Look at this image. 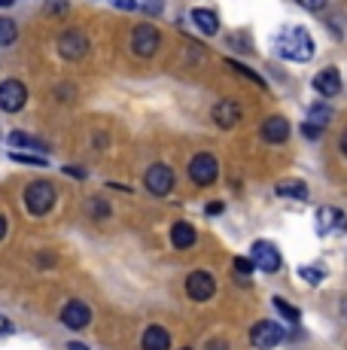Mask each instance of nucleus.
Wrapping results in <instances>:
<instances>
[{
  "instance_id": "obj_33",
  "label": "nucleus",
  "mask_w": 347,
  "mask_h": 350,
  "mask_svg": "<svg viewBox=\"0 0 347 350\" xmlns=\"http://www.w3.org/2000/svg\"><path fill=\"white\" fill-rule=\"evenodd\" d=\"M113 6H116V10H135V0H113Z\"/></svg>"
},
{
  "instance_id": "obj_20",
  "label": "nucleus",
  "mask_w": 347,
  "mask_h": 350,
  "mask_svg": "<svg viewBox=\"0 0 347 350\" xmlns=\"http://www.w3.org/2000/svg\"><path fill=\"white\" fill-rule=\"evenodd\" d=\"M10 144L16 146V150H37V152H46V144H40L37 137H31V134H22V131H12V134H10Z\"/></svg>"
},
{
  "instance_id": "obj_29",
  "label": "nucleus",
  "mask_w": 347,
  "mask_h": 350,
  "mask_svg": "<svg viewBox=\"0 0 347 350\" xmlns=\"http://www.w3.org/2000/svg\"><path fill=\"white\" fill-rule=\"evenodd\" d=\"M302 10H311V12H320V10H326V0H296Z\"/></svg>"
},
{
  "instance_id": "obj_26",
  "label": "nucleus",
  "mask_w": 347,
  "mask_h": 350,
  "mask_svg": "<svg viewBox=\"0 0 347 350\" xmlns=\"http://www.w3.org/2000/svg\"><path fill=\"white\" fill-rule=\"evenodd\" d=\"M49 16H55V18H61V16H68V10L70 6L64 3V0H46V6H43Z\"/></svg>"
},
{
  "instance_id": "obj_21",
  "label": "nucleus",
  "mask_w": 347,
  "mask_h": 350,
  "mask_svg": "<svg viewBox=\"0 0 347 350\" xmlns=\"http://www.w3.org/2000/svg\"><path fill=\"white\" fill-rule=\"evenodd\" d=\"M329 119H332V110L326 104H311V110H308V122L311 125H317V128H326L329 125Z\"/></svg>"
},
{
  "instance_id": "obj_17",
  "label": "nucleus",
  "mask_w": 347,
  "mask_h": 350,
  "mask_svg": "<svg viewBox=\"0 0 347 350\" xmlns=\"http://www.w3.org/2000/svg\"><path fill=\"white\" fill-rule=\"evenodd\" d=\"M192 22H195V28L204 33V37H213V33L219 31V18L213 10H204V6H198V10H192Z\"/></svg>"
},
{
  "instance_id": "obj_2",
  "label": "nucleus",
  "mask_w": 347,
  "mask_h": 350,
  "mask_svg": "<svg viewBox=\"0 0 347 350\" xmlns=\"http://www.w3.org/2000/svg\"><path fill=\"white\" fill-rule=\"evenodd\" d=\"M25 204H28V211L34 213V217L49 213L52 204H55V186L46 183V180H34V183L28 186V192H25Z\"/></svg>"
},
{
  "instance_id": "obj_38",
  "label": "nucleus",
  "mask_w": 347,
  "mask_h": 350,
  "mask_svg": "<svg viewBox=\"0 0 347 350\" xmlns=\"http://www.w3.org/2000/svg\"><path fill=\"white\" fill-rule=\"evenodd\" d=\"M3 234H6V219L0 217V238H3Z\"/></svg>"
},
{
  "instance_id": "obj_15",
  "label": "nucleus",
  "mask_w": 347,
  "mask_h": 350,
  "mask_svg": "<svg viewBox=\"0 0 347 350\" xmlns=\"http://www.w3.org/2000/svg\"><path fill=\"white\" fill-rule=\"evenodd\" d=\"M213 122L219 128H235L241 122V104H238V100H219V104L213 107Z\"/></svg>"
},
{
  "instance_id": "obj_30",
  "label": "nucleus",
  "mask_w": 347,
  "mask_h": 350,
  "mask_svg": "<svg viewBox=\"0 0 347 350\" xmlns=\"http://www.w3.org/2000/svg\"><path fill=\"white\" fill-rule=\"evenodd\" d=\"M302 134H305V137H308V140H317L320 134H323V128H317V125L305 122V125H302Z\"/></svg>"
},
{
  "instance_id": "obj_35",
  "label": "nucleus",
  "mask_w": 347,
  "mask_h": 350,
  "mask_svg": "<svg viewBox=\"0 0 347 350\" xmlns=\"http://www.w3.org/2000/svg\"><path fill=\"white\" fill-rule=\"evenodd\" d=\"M158 6H162V0H146V10L150 12H158Z\"/></svg>"
},
{
  "instance_id": "obj_11",
  "label": "nucleus",
  "mask_w": 347,
  "mask_h": 350,
  "mask_svg": "<svg viewBox=\"0 0 347 350\" xmlns=\"http://www.w3.org/2000/svg\"><path fill=\"white\" fill-rule=\"evenodd\" d=\"M146 189H150L152 195H168L174 189V171L168 165H152L150 171H146Z\"/></svg>"
},
{
  "instance_id": "obj_4",
  "label": "nucleus",
  "mask_w": 347,
  "mask_h": 350,
  "mask_svg": "<svg viewBox=\"0 0 347 350\" xmlns=\"http://www.w3.org/2000/svg\"><path fill=\"white\" fill-rule=\"evenodd\" d=\"M189 177L195 186H210L217 183L219 177V161L210 156V152H198L195 159L189 161Z\"/></svg>"
},
{
  "instance_id": "obj_19",
  "label": "nucleus",
  "mask_w": 347,
  "mask_h": 350,
  "mask_svg": "<svg viewBox=\"0 0 347 350\" xmlns=\"http://www.w3.org/2000/svg\"><path fill=\"white\" fill-rule=\"evenodd\" d=\"M275 192L280 198H296V201H308V186L302 180H280L275 186Z\"/></svg>"
},
{
  "instance_id": "obj_16",
  "label": "nucleus",
  "mask_w": 347,
  "mask_h": 350,
  "mask_svg": "<svg viewBox=\"0 0 347 350\" xmlns=\"http://www.w3.org/2000/svg\"><path fill=\"white\" fill-rule=\"evenodd\" d=\"M140 345L143 350H168L171 347V332L162 326H150L143 332V338H140Z\"/></svg>"
},
{
  "instance_id": "obj_12",
  "label": "nucleus",
  "mask_w": 347,
  "mask_h": 350,
  "mask_svg": "<svg viewBox=\"0 0 347 350\" xmlns=\"http://www.w3.org/2000/svg\"><path fill=\"white\" fill-rule=\"evenodd\" d=\"M61 323L68 329H85L92 323V311H89V305L85 301H68V305L61 308Z\"/></svg>"
},
{
  "instance_id": "obj_3",
  "label": "nucleus",
  "mask_w": 347,
  "mask_h": 350,
  "mask_svg": "<svg viewBox=\"0 0 347 350\" xmlns=\"http://www.w3.org/2000/svg\"><path fill=\"white\" fill-rule=\"evenodd\" d=\"M283 341V326L275 320H259L256 326L250 329V345L256 350H271Z\"/></svg>"
},
{
  "instance_id": "obj_10",
  "label": "nucleus",
  "mask_w": 347,
  "mask_h": 350,
  "mask_svg": "<svg viewBox=\"0 0 347 350\" xmlns=\"http://www.w3.org/2000/svg\"><path fill=\"white\" fill-rule=\"evenodd\" d=\"M58 52H61V58L79 62V58L89 52V40H85V33H79V31H64L61 37H58Z\"/></svg>"
},
{
  "instance_id": "obj_25",
  "label": "nucleus",
  "mask_w": 347,
  "mask_h": 350,
  "mask_svg": "<svg viewBox=\"0 0 347 350\" xmlns=\"http://www.w3.org/2000/svg\"><path fill=\"white\" fill-rule=\"evenodd\" d=\"M10 159H12V161H18V165H34V167L49 165V161H46V156H28V152H12Z\"/></svg>"
},
{
  "instance_id": "obj_36",
  "label": "nucleus",
  "mask_w": 347,
  "mask_h": 350,
  "mask_svg": "<svg viewBox=\"0 0 347 350\" xmlns=\"http://www.w3.org/2000/svg\"><path fill=\"white\" fill-rule=\"evenodd\" d=\"M68 350H89V347H85L83 341H73V345H68Z\"/></svg>"
},
{
  "instance_id": "obj_24",
  "label": "nucleus",
  "mask_w": 347,
  "mask_h": 350,
  "mask_svg": "<svg viewBox=\"0 0 347 350\" xmlns=\"http://www.w3.org/2000/svg\"><path fill=\"white\" fill-rule=\"evenodd\" d=\"M275 308H277V314H280V317H283L286 323H299V311H296V308H292L286 299H277V295H275Z\"/></svg>"
},
{
  "instance_id": "obj_6",
  "label": "nucleus",
  "mask_w": 347,
  "mask_h": 350,
  "mask_svg": "<svg viewBox=\"0 0 347 350\" xmlns=\"http://www.w3.org/2000/svg\"><path fill=\"white\" fill-rule=\"evenodd\" d=\"M158 40H162V33L152 28V25L143 22L131 31V49H135V55H140V58H150L152 52L158 49Z\"/></svg>"
},
{
  "instance_id": "obj_39",
  "label": "nucleus",
  "mask_w": 347,
  "mask_h": 350,
  "mask_svg": "<svg viewBox=\"0 0 347 350\" xmlns=\"http://www.w3.org/2000/svg\"><path fill=\"white\" fill-rule=\"evenodd\" d=\"M16 0H0V10H6V6H12Z\"/></svg>"
},
{
  "instance_id": "obj_37",
  "label": "nucleus",
  "mask_w": 347,
  "mask_h": 350,
  "mask_svg": "<svg viewBox=\"0 0 347 350\" xmlns=\"http://www.w3.org/2000/svg\"><path fill=\"white\" fill-rule=\"evenodd\" d=\"M342 152H344V156H347V131L342 134Z\"/></svg>"
},
{
  "instance_id": "obj_40",
  "label": "nucleus",
  "mask_w": 347,
  "mask_h": 350,
  "mask_svg": "<svg viewBox=\"0 0 347 350\" xmlns=\"http://www.w3.org/2000/svg\"><path fill=\"white\" fill-rule=\"evenodd\" d=\"M183 350H189V347H183Z\"/></svg>"
},
{
  "instance_id": "obj_13",
  "label": "nucleus",
  "mask_w": 347,
  "mask_h": 350,
  "mask_svg": "<svg viewBox=\"0 0 347 350\" xmlns=\"http://www.w3.org/2000/svg\"><path fill=\"white\" fill-rule=\"evenodd\" d=\"M314 89H317L323 98H335L338 92H342V73H338L335 67H326V70H320L317 77H314Z\"/></svg>"
},
{
  "instance_id": "obj_18",
  "label": "nucleus",
  "mask_w": 347,
  "mask_h": 350,
  "mask_svg": "<svg viewBox=\"0 0 347 350\" xmlns=\"http://www.w3.org/2000/svg\"><path fill=\"white\" fill-rule=\"evenodd\" d=\"M171 244L177 247V250H186V247L195 244V226L192 223H174L171 228Z\"/></svg>"
},
{
  "instance_id": "obj_23",
  "label": "nucleus",
  "mask_w": 347,
  "mask_h": 350,
  "mask_svg": "<svg viewBox=\"0 0 347 350\" xmlns=\"http://www.w3.org/2000/svg\"><path fill=\"white\" fill-rule=\"evenodd\" d=\"M16 22H10V18H0V46H12L16 43Z\"/></svg>"
},
{
  "instance_id": "obj_27",
  "label": "nucleus",
  "mask_w": 347,
  "mask_h": 350,
  "mask_svg": "<svg viewBox=\"0 0 347 350\" xmlns=\"http://www.w3.org/2000/svg\"><path fill=\"white\" fill-rule=\"evenodd\" d=\"M229 64H232V70H238V73H241V77H247V79H253V83H256V85H259V89H265L262 77H256V73H253V70H250V67H244L241 62H229Z\"/></svg>"
},
{
  "instance_id": "obj_14",
  "label": "nucleus",
  "mask_w": 347,
  "mask_h": 350,
  "mask_svg": "<svg viewBox=\"0 0 347 350\" xmlns=\"http://www.w3.org/2000/svg\"><path fill=\"white\" fill-rule=\"evenodd\" d=\"M259 134H262L265 144H283L290 137V122L283 116H268L262 122V128H259Z\"/></svg>"
},
{
  "instance_id": "obj_31",
  "label": "nucleus",
  "mask_w": 347,
  "mask_h": 350,
  "mask_svg": "<svg viewBox=\"0 0 347 350\" xmlns=\"http://www.w3.org/2000/svg\"><path fill=\"white\" fill-rule=\"evenodd\" d=\"M3 335H12V323L0 314V338H3Z\"/></svg>"
},
{
  "instance_id": "obj_1",
  "label": "nucleus",
  "mask_w": 347,
  "mask_h": 350,
  "mask_svg": "<svg viewBox=\"0 0 347 350\" xmlns=\"http://www.w3.org/2000/svg\"><path fill=\"white\" fill-rule=\"evenodd\" d=\"M275 49H277L280 58H290V62H311L314 40L305 28H283L277 33Z\"/></svg>"
},
{
  "instance_id": "obj_34",
  "label": "nucleus",
  "mask_w": 347,
  "mask_h": 350,
  "mask_svg": "<svg viewBox=\"0 0 347 350\" xmlns=\"http://www.w3.org/2000/svg\"><path fill=\"white\" fill-rule=\"evenodd\" d=\"M64 174L68 177H85V171H79V167H64Z\"/></svg>"
},
{
  "instance_id": "obj_7",
  "label": "nucleus",
  "mask_w": 347,
  "mask_h": 350,
  "mask_svg": "<svg viewBox=\"0 0 347 350\" xmlns=\"http://www.w3.org/2000/svg\"><path fill=\"white\" fill-rule=\"evenodd\" d=\"M25 100H28L25 83H18V79H6V83H0V110L3 113H18L25 107Z\"/></svg>"
},
{
  "instance_id": "obj_22",
  "label": "nucleus",
  "mask_w": 347,
  "mask_h": 350,
  "mask_svg": "<svg viewBox=\"0 0 347 350\" xmlns=\"http://www.w3.org/2000/svg\"><path fill=\"white\" fill-rule=\"evenodd\" d=\"M299 278L302 280H308V284H323V278H326V268L323 265H302L299 268Z\"/></svg>"
},
{
  "instance_id": "obj_8",
  "label": "nucleus",
  "mask_w": 347,
  "mask_h": 350,
  "mask_svg": "<svg viewBox=\"0 0 347 350\" xmlns=\"http://www.w3.org/2000/svg\"><path fill=\"white\" fill-rule=\"evenodd\" d=\"M314 226H317V234H338L347 228V219L338 207H320L317 217H314Z\"/></svg>"
},
{
  "instance_id": "obj_32",
  "label": "nucleus",
  "mask_w": 347,
  "mask_h": 350,
  "mask_svg": "<svg viewBox=\"0 0 347 350\" xmlns=\"http://www.w3.org/2000/svg\"><path fill=\"white\" fill-rule=\"evenodd\" d=\"M208 213H210V217H219V213H223V201H210Z\"/></svg>"
},
{
  "instance_id": "obj_28",
  "label": "nucleus",
  "mask_w": 347,
  "mask_h": 350,
  "mask_svg": "<svg viewBox=\"0 0 347 350\" xmlns=\"http://www.w3.org/2000/svg\"><path fill=\"white\" fill-rule=\"evenodd\" d=\"M253 268H256V265H253V259H247V256H238V259H235V271L241 274V278L253 274Z\"/></svg>"
},
{
  "instance_id": "obj_9",
  "label": "nucleus",
  "mask_w": 347,
  "mask_h": 350,
  "mask_svg": "<svg viewBox=\"0 0 347 350\" xmlns=\"http://www.w3.org/2000/svg\"><path fill=\"white\" fill-rule=\"evenodd\" d=\"M186 293H189L192 301H208L213 293H217V280L210 278L208 271H192L186 278Z\"/></svg>"
},
{
  "instance_id": "obj_5",
  "label": "nucleus",
  "mask_w": 347,
  "mask_h": 350,
  "mask_svg": "<svg viewBox=\"0 0 347 350\" xmlns=\"http://www.w3.org/2000/svg\"><path fill=\"white\" fill-rule=\"evenodd\" d=\"M250 259H253V265H256L259 271H265V274H275V271H280V265H283L280 250L275 244H268V241H256L253 250H250Z\"/></svg>"
}]
</instances>
